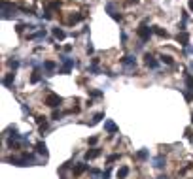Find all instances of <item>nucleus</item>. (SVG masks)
Segmentation results:
<instances>
[{
  "label": "nucleus",
  "instance_id": "nucleus-1",
  "mask_svg": "<svg viewBox=\"0 0 193 179\" xmlns=\"http://www.w3.org/2000/svg\"><path fill=\"white\" fill-rule=\"evenodd\" d=\"M136 34H138L140 42H148V40L152 38V34H153V28L146 27V25H140L138 28H136Z\"/></svg>",
  "mask_w": 193,
  "mask_h": 179
},
{
  "label": "nucleus",
  "instance_id": "nucleus-2",
  "mask_svg": "<svg viewBox=\"0 0 193 179\" xmlns=\"http://www.w3.org/2000/svg\"><path fill=\"white\" fill-rule=\"evenodd\" d=\"M63 104V98L59 94H55V93H49L48 96H45V106H49V108H59Z\"/></svg>",
  "mask_w": 193,
  "mask_h": 179
},
{
  "label": "nucleus",
  "instance_id": "nucleus-3",
  "mask_svg": "<svg viewBox=\"0 0 193 179\" xmlns=\"http://www.w3.org/2000/svg\"><path fill=\"white\" fill-rule=\"evenodd\" d=\"M121 64L127 66L129 70H136V59L133 57V55H125V57L121 59Z\"/></svg>",
  "mask_w": 193,
  "mask_h": 179
},
{
  "label": "nucleus",
  "instance_id": "nucleus-4",
  "mask_svg": "<svg viewBox=\"0 0 193 179\" xmlns=\"http://www.w3.org/2000/svg\"><path fill=\"white\" fill-rule=\"evenodd\" d=\"M152 164H153V168H157V170H163V168L167 166V159H165L163 155H157L155 159L152 160Z\"/></svg>",
  "mask_w": 193,
  "mask_h": 179
},
{
  "label": "nucleus",
  "instance_id": "nucleus-5",
  "mask_svg": "<svg viewBox=\"0 0 193 179\" xmlns=\"http://www.w3.org/2000/svg\"><path fill=\"white\" fill-rule=\"evenodd\" d=\"M176 42L180 43L182 47H187V46H189V34H187V32H178Z\"/></svg>",
  "mask_w": 193,
  "mask_h": 179
},
{
  "label": "nucleus",
  "instance_id": "nucleus-6",
  "mask_svg": "<svg viewBox=\"0 0 193 179\" xmlns=\"http://www.w3.org/2000/svg\"><path fill=\"white\" fill-rule=\"evenodd\" d=\"M144 62H146L148 68H157V66H159V62L155 60V57H153V55H150V53L144 55Z\"/></svg>",
  "mask_w": 193,
  "mask_h": 179
},
{
  "label": "nucleus",
  "instance_id": "nucleus-7",
  "mask_svg": "<svg viewBox=\"0 0 193 179\" xmlns=\"http://www.w3.org/2000/svg\"><path fill=\"white\" fill-rule=\"evenodd\" d=\"M55 62L53 60H45V62H42V68L45 70V72H48V74H45V75H53V72H55Z\"/></svg>",
  "mask_w": 193,
  "mask_h": 179
},
{
  "label": "nucleus",
  "instance_id": "nucleus-8",
  "mask_svg": "<svg viewBox=\"0 0 193 179\" xmlns=\"http://www.w3.org/2000/svg\"><path fill=\"white\" fill-rule=\"evenodd\" d=\"M106 12L112 15V19H114V21H121V19H123V17H121V13H118V12H116L114 4H106Z\"/></svg>",
  "mask_w": 193,
  "mask_h": 179
},
{
  "label": "nucleus",
  "instance_id": "nucleus-9",
  "mask_svg": "<svg viewBox=\"0 0 193 179\" xmlns=\"http://www.w3.org/2000/svg\"><path fill=\"white\" fill-rule=\"evenodd\" d=\"M100 155H102L100 147H93V149H89V151L85 153V160H91V159H97V156H100Z\"/></svg>",
  "mask_w": 193,
  "mask_h": 179
},
{
  "label": "nucleus",
  "instance_id": "nucleus-10",
  "mask_svg": "<svg viewBox=\"0 0 193 179\" xmlns=\"http://www.w3.org/2000/svg\"><path fill=\"white\" fill-rule=\"evenodd\" d=\"M14 81H15V74H14V72H10V74L4 75L2 85H4V87H14Z\"/></svg>",
  "mask_w": 193,
  "mask_h": 179
},
{
  "label": "nucleus",
  "instance_id": "nucleus-11",
  "mask_svg": "<svg viewBox=\"0 0 193 179\" xmlns=\"http://www.w3.org/2000/svg\"><path fill=\"white\" fill-rule=\"evenodd\" d=\"M104 130L106 132H110V134H116L118 132V126H116V122H114V121H104Z\"/></svg>",
  "mask_w": 193,
  "mask_h": 179
},
{
  "label": "nucleus",
  "instance_id": "nucleus-12",
  "mask_svg": "<svg viewBox=\"0 0 193 179\" xmlns=\"http://www.w3.org/2000/svg\"><path fill=\"white\" fill-rule=\"evenodd\" d=\"M34 149H36V153H38V155H42V156H48V147H45V143H44V141H38Z\"/></svg>",
  "mask_w": 193,
  "mask_h": 179
},
{
  "label": "nucleus",
  "instance_id": "nucleus-13",
  "mask_svg": "<svg viewBox=\"0 0 193 179\" xmlns=\"http://www.w3.org/2000/svg\"><path fill=\"white\" fill-rule=\"evenodd\" d=\"M51 32H53V36H55L57 40H64V38H66V32H64L63 28H59V27L51 28Z\"/></svg>",
  "mask_w": 193,
  "mask_h": 179
},
{
  "label": "nucleus",
  "instance_id": "nucleus-14",
  "mask_svg": "<svg viewBox=\"0 0 193 179\" xmlns=\"http://www.w3.org/2000/svg\"><path fill=\"white\" fill-rule=\"evenodd\" d=\"M85 170H87V164L79 162V164H76V166H74V175H82Z\"/></svg>",
  "mask_w": 193,
  "mask_h": 179
},
{
  "label": "nucleus",
  "instance_id": "nucleus-15",
  "mask_svg": "<svg viewBox=\"0 0 193 179\" xmlns=\"http://www.w3.org/2000/svg\"><path fill=\"white\" fill-rule=\"evenodd\" d=\"M82 19H83L82 13H72L70 17H68V25H74V23H78V21H82Z\"/></svg>",
  "mask_w": 193,
  "mask_h": 179
},
{
  "label": "nucleus",
  "instance_id": "nucleus-16",
  "mask_svg": "<svg viewBox=\"0 0 193 179\" xmlns=\"http://www.w3.org/2000/svg\"><path fill=\"white\" fill-rule=\"evenodd\" d=\"M42 79V74H40V70H34L32 74H30V83H38Z\"/></svg>",
  "mask_w": 193,
  "mask_h": 179
},
{
  "label": "nucleus",
  "instance_id": "nucleus-17",
  "mask_svg": "<svg viewBox=\"0 0 193 179\" xmlns=\"http://www.w3.org/2000/svg\"><path fill=\"white\" fill-rule=\"evenodd\" d=\"M159 59H161V62L167 64V66H172V64H174V60H172V57H170V55H161Z\"/></svg>",
  "mask_w": 193,
  "mask_h": 179
},
{
  "label": "nucleus",
  "instance_id": "nucleus-18",
  "mask_svg": "<svg viewBox=\"0 0 193 179\" xmlns=\"http://www.w3.org/2000/svg\"><path fill=\"white\" fill-rule=\"evenodd\" d=\"M152 28H153L155 34H157V36H161V38H167V36H168V34H167V30L161 28V27H152Z\"/></svg>",
  "mask_w": 193,
  "mask_h": 179
},
{
  "label": "nucleus",
  "instance_id": "nucleus-19",
  "mask_svg": "<svg viewBox=\"0 0 193 179\" xmlns=\"http://www.w3.org/2000/svg\"><path fill=\"white\" fill-rule=\"evenodd\" d=\"M127 175H129V168L127 166H123V168H119V170H118V177L119 179H125Z\"/></svg>",
  "mask_w": 193,
  "mask_h": 179
},
{
  "label": "nucleus",
  "instance_id": "nucleus-20",
  "mask_svg": "<svg viewBox=\"0 0 193 179\" xmlns=\"http://www.w3.org/2000/svg\"><path fill=\"white\" fill-rule=\"evenodd\" d=\"M184 81H186V87L187 89H193V75L191 74H186L184 75Z\"/></svg>",
  "mask_w": 193,
  "mask_h": 179
},
{
  "label": "nucleus",
  "instance_id": "nucleus-21",
  "mask_svg": "<svg viewBox=\"0 0 193 179\" xmlns=\"http://www.w3.org/2000/svg\"><path fill=\"white\" fill-rule=\"evenodd\" d=\"M148 155H150V153H148V149H140L138 153H136V159H138V160H146Z\"/></svg>",
  "mask_w": 193,
  "mask_h": 179
},
{
  "label": "nucleus",
  "instance_id": "nucleus-22",
  "mask_svg": "<svg viewBox=\"0 0 193 179\" xmlns=\"http://www.w3.org/2000/svg\"><path fill=\"white\" fill-rule=\"evenodd\" d=\"M44 36H45V30H38L36 34H30L29 38H30V40H40V38H44Z\"/></svg>",
  "mask_w": 193,
  "mask_h": 179
},
{
  "label": "nucleus",
  "instance_id": "nucleus-23",
  "mask_svg": "<svg viewBox=\"0 0 193 179\" xmlns=\"http://www.w3.org/2000/svg\"><path fill=\"white\" fill-rule=\"evenodd\" d=\"M100 119H104V113H97V115H93V121H91V125H97V122H100Z\"/></svg>",
  "mask_w": 193,
  "mask_h": 179
},
{
  "label": "nucleus",
  "instance_id": "nucleus-24",
  "mask_svg": "<svg viewBox=\"0 0 193 179\" xmlns=\"http://www.w3.org/2000/svg\"><path fill=\"white\" fill-rule=\"evenodd\" d=\"M8 64H10V68H11V70L19 68V60H17V59H11V60H8Z\"/></svg>",
  "mask_w": 193,
  "mask_h": 179
},
{
  "label": "nucleus",
  "instance_id": "nucleus-25",
  "mask_svg": "<svg viewBox=\"0 0 193 179\" xmlns=\"http://www.w3.org/2000/svg\"><path fill=\"white\" fill-rule=\"evenodd\" d=\"M119 159H121V155L114 153V155H110V156H108V162H116V160H119Z\"/></svg>",
  "mask_w": 193,
  "mask_h": 179
},
{
  "label": "nucleus",
  "instance_id": "nucleus-26",
  "mask_svg": "<svg viewBox=\"0 0 193 179\" xmlns=\"http://www.w3.org/2000/svg\"><path fill=\"white\" fill-rule=\"evenodd\" d=\"M184 96H186V100H187V102H191V100H193V89L186 91V93H184Z\"/></svg>",
  "mask_w": 193,
  "mask_h": 179
},
{
  "label": "nucleus",
  "instance_id": "nucleus-27",
  "mask_svg": "<svg viewBox=\"0 0 193 179\" xmlns=\"http://www.w3.org/2000/svg\"><path fill=\"white\" fill-rule=\"evenodd\" d=\"M36 122H38L40 126H42V125H45V117H44V115H36Z\"/></svg>",
  "mask_w": 193,
  "mask_h": 179
},
{
  "label": "nucleus",
  "instance_id": "nucleus-28",
  "mask_svg": "<svg viewBox=\"0 0 193 179\" xmlns=\"http://www.w3.org/2000/svg\"><path fill=\"white\" fill-rule=\"evenodd\" d=\"M89 72H91V74H100V70L97 68V64H91V66H89Z\"/></svg>",
  "mask_w": 193,
  "mask_h": 179
},
{
  "label": "nucleus",
  "instance_id": "nucleus-29",
  "mask_svg": "<svg viewBox=\"0 0 193 179\" xmlns=\"http://www.w3.org/2000/svg\"><path fill=\"white\" fill-rule=\"evenodd\" d=\"M61 117H63V113H61V111H57V109L53 111V115H51V119H55V121H59Z\"/></svg>",
  "mask_w": 193,
  "mask_h": 179
},
{
  "label": "nucleus",
  "instance_id": "nucleus-30",
  "mask_svg": "<svg viewBox=\"0 0 193 179\" xmlns=\"http://www.w3.org/2000/svg\"><path fill=\"white\" fill-rule=\"evenodd\" d=\"M48 8H49V9H59V8H61V2H51Z\"/></svg>",
  "mask_w": 193,
  "mask_h": 179
},
{
  "label": "nucleus",
  "instance_id": "nucleus-31",
  "mask_svg": "<svg viewBox=\"0 0 193 179\" xmlns=\"http://www.w3.org/2000/svg\"><path fill=\"white\" fill-rule=\"evenodd\" d=\"M87 93H89L91 96H95V98H97V96H102V93H100V91H89V89H87Z\"/></svg>",
  "mask_w": 193,
  "mask_h": 179
},
{
  "label": "nucleus",
  "instance_id": "nucleus-32",
  "mask_svg": "<svg viewBox=\"0 0 193 179\" xmlns=\"http://www.w3.org/2000/svg\"><path fill=\"white\" fill-rule=\"evenodd\" d=\"M102 179H110V170H106V172H102Z\"/></svg>",
  "mask_w": 193,
  "mask_h": 179
},
{
  "label": "nucleus",
  "instance_id": "nucleus-33",
  "mask_svg": "<svg viewBox=\"0 0 193 179\" xmlns=\"http://www.w3.org/2000/svg\"><path fill=\"white\" fill-rule=\"evenodd\" d=\"M138 2H140V0H129V2H127V4H129V6H133V4H134V6H136V4H138Z\"/></svg>",
  "mask_w": 193,
  "mask_h": 179
},
{
  "label": "nucleus",
  "instance_id": "nucleus-34",
  "mask_svg": "<svg viewBox=\"0 0 193 179\" xmlns=\"http://www.w3.org/2000/svg\"><path fill=\"white\" fill-rule=\"evenodd\" d=\"M87 53H95V49H93V46H91V43L87 46Z\"/></svg>",
  "mask_w": 193,
  "mask_h": 179
},
{
  "label": "nucleus",
  "instance_id": "nucleus-35",
  "mask_svg": "<svg viewBox=\"0 0 193 179\" xmlns=\"http://www.w3.org/2000/svg\"><path fill=\"white\" fill-rule=\"evenodd\" d=\"M89 143H91V145H95V143H97V138H95V136H93V138H89Z\"/></svg>",
  "mask_w": 193,
  "mask_h": 179
},
{
  "label": "nucleus",
  "instance_id": "nucleus-36",
  "mask_svg": "<svg viewBox=\"0 0 193 179\" xmlns=\"http://www.w3.org/2000/svg\"><path fill=\"white\" fill-rule=\"evenodd\" d=\"M189 9L193 12V0H189Z\"/></svg>",
  "mask_w": 193,
  "mask_h": 179
},
{
  "label": "nucleus",
  "instance_id": "nucleus-37",
  "mask_svg": "<svg viewBox=\"0 0 193 179\" xmlns=\"http://www.w3.org/2000/svg\"><path fill=\"white\" fill-rule=\"evenodd\" d=\"M186 49H187V53H193V47H189V46H187Z\"/></svg>",
  "mask_w": 193,
  "mask_h": 179
},
{
  "label": "nucleus",
  "instance_id": "nucleus-38",
  "mask_svg": "<svg viewBox=\"0 0 193 179\" xmlns=\"http://www.w3.org/2000/svg\"><path fill=\"white\" fill-rule=\"evenodd\" d=\"M157 179H168V177H167V175H159Z\"/></svg>",
  "mask_w": 193,
  "mask_h": 179
}]
</instances>
